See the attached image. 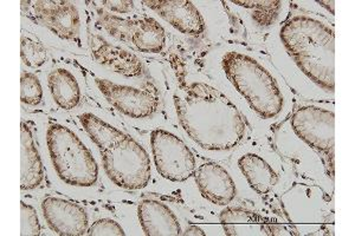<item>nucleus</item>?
I'll use <instances>...</instances> for the list:
<instances>
[{"mask_svg":"<svg viewBox=\"0 0 355 236\" xmlns=\"http://www.w3.org/2000/svg\"><path fill=\"white\" fill-rule=\"evenodd\" d=\"M174 107L186 134L205 150H230L245 136L242 112L222 91L206 83L182 87L174 95Z\"/></svg>","mask_w":355,"mask_h":236,"instance_id":"obj_1","label":"nucleus"},{"mask_svg":"<svg viewBox=\"0 0 355 236\" xmlns=\"http://www.w3.org/2000/svg\"><path fill=\"white\" fill-rule=\"evenodd\" d=\"M80 122L100 150L105 174L114 184L127 190L148 185L150 156L140 143L92 112L82 114Z\"/></svg>","mask_w":355,"mask_h":236,"instance_id":"obj_2","label":"nucleus"},{"mask_svg":"<svg viewBox=\"0 0 355 236\" xmlns=\"http://www.w3.org/2000/svg\"><path fill=\"white\" fill-rule=\"evenodd\" d=\"M279 37L300 70L320 88L334 92V31L320 20L296 16L283 25Z\"/></svg>","mask_w":355,"mask_h":236,"instance_id":"obj_3","label":"nucleus"},{"mask_svg":"<svg viewBox=\"0 0 355 236\" xmlns=\"http://www.w3.org/2000/svg\"><path fill=\"white\" fill-rule=\"evenodd\" d=\"M222 68L231 84L262 118H274L282 111L284 100L279 84L257 60L230 51L223 57Z\"/></svg>","mask_w":355,"mask_h":236,"instance_id":"obj_4","label":"nucleus"},{"mask_svg":"<svg viewBox=\"0 0 355 236\" xmlns=\"http://www.w3.org/2000/svg\"><path fill=\"white\" fill-rule=\"evenodd\" d=\"M46 142L53 168L64 183L75 187L96 184V161L73 130L64 125H51L46 131Z\"/></svg>","mask_w":355,"mask_h":236,"instance_id":"obj_5","label":"nucleus"},{"mask_svg":"<svg viewBox=\"0 0 355 236\" xmlns=\"http://www.w3.org/2000/svg\"><path fill=\"white\" fill-rule=\"evenodd\" d=\"M291 125L297 137L319 154L328 176L334 181V112L314 105L302 107L295 111Z\"/></svg>","mask_w":355,"mask_h":236,"instance_id":"obj_6","label":"nucleus"},{"mask_svg":"<svg viewBox=\"0 0 355 236\" xmlns=\"http://www.w3.org/2000/svg\"><path fill=\"white\" fill-rule=\"evenodd\" d=\"M150 145L157 172L164 179L184 182L193 176L196 160L184 140L166 130L155 129L150 132Z\"/></svg>","mask_w":355,"mask_h":236,"instance_id":"obj_7","label":"nucleus"},{"mask_svg":"<svg viewBox=\"0 0 355 236\" xmlns=\"http://www.w3.org/2000/svg\"><path fill=\"white\" fill-rule=\"evenodd\" d=\"M95 83L105 100L125 116L132 118L150 117L157 111L160 105V95L157 87L150 82L141 88L116 84L103 78H96Z\"/></svg>","mask_w":355,"mask_h":236,"instance_id":"obj_8","label":"nucleus"},{"mask_svg":"<svg viewBox=\"0 0 355 236\" xmlns=\"http://www.w3.org/2000/svg\"><path fill=\"white\" fill-rule=\"evenodd\" d=\"M33 15L40 24L62 39L73 40L80 35V13L71 1L40 0L33 3Z\"/></svg>","mask_w":355,"mask_h":236,"instance_id":"obj_9","label":"nucleus"},{"mask_svg":"<svg viewBox=\"0 0 355 236\" xmlns=\"http://www.w3.org/2000/svg\"><path fill=\"white\" fill-rule=\"evenodd\" d=\"M42 210L50 229L60 236H83L88 232V215L83 207L60 197H45Z\"/></svg>","mask_w":355,"mask_h":236,"instance_id":"obj_10","label":"nucleus"},{"mask_svg":"<svg viewBox=\"0 0 355 236\" xmlns=\"http://www.w3.org/2000/svg\"><path fill=\"white\" fill-rule=\"evenodd\" d=\"M142 4L153 10L179 33L198 37L205 31V21L198 8L189 0H150Z\"/></svg>","mask_w":355,"mask_h":236,"instance_id":"obj_11","label":"nucleus"},{"mask_svg":"<svg viewBox=\"0 0 355 236\" xmlns=\"http://www.w3.org/2000/svg\"><path fill=\"white\" fill-rule=\"evenodd\" d=\"M89 46L97 63L112 69L114 73L125 77H145V65L137 55L112 44L96 33L89 35Z\"/></svg>","mask_w":355,"mask_h":236,"instance_id":"obj_12","label":"nucleus"},{"mask_svg":"<svg viewBox=\"0 0 355 236\" xmlns=\"http://www.w3.org/2000/svg\"><path fill=\"white\" fill-rule=\"evenodd\" d=\"M194 180L205 200L217 206H227L236 197V184L224 167L206 162L194 172Z\"/></svg>","mask_w":355,"mask_h":236,"instance_id":"obj_13","label":"nucleus"},{"mask_svg":"<svg viewBox=\"0 0 355 236\" xmlns=\"http://www.w3.org/2000/svg\"><path fill=\"white\" fill-rule=\"evenodd\" d=\"M219 220L227 236L276 235V222L248 209L229 207L220 212Z\"/></svg>","mask_w":355,"mask_h":236,"instance_id":"obj_14","label":"nucleus"},{"mask_svg":"<svg viewBox=\"0 0 355 236\" xmlns=\"http://www.w3.org/2000/svg\"><path fill=\"white\" fill-rule=\"evenodd\" d=\"M137 217L147 236L182 235L178 217L166 204L154 200H144L137 207Z\"/></svg>","mask_w":355,"mask_h":236,"instance_id":"obj_15","label":"nucleus"},{"mask_svg":"<svg viewBox=\"0 0 355 236\" xmlns=\"http://www.w3.org/2000/svg\"><path fill=\"white\" fill-rule=\"evenodd\" d=\"M44 169L33 132L25 122L21 125V189L33 190L41 185Z\"/></svg>","mask_w":355,"mask_h":236,"instance_id":"obj_16","label":"nucleus"},{"mask_svg":"<svg viewBox=\"0 0 355 236\" xmlns=\"http://www.w3.org/2000/svg\"><path fill=\"white\" fill-rule=\"evenodd\" d=\"M239 167L248 183L259 195L271 192L279 182V176L263 157L245 154L239 160Z\"/></svg>","mask_w":355,"mask_h":236,"instance_id":"obj_17","label":"nucleus"},{"mask_svg":"<svg viewBox=\"0 0 355 236\" xmlns=\"http://www.w3.org/2000/svg\"><path fill=\"white\" fill-rule=\"evenodd\" d=\"M48 83L51 96L60 108H76L81 100V90L73 73L65 69H55L49 73Z\"/></svg>","mask_w":355,"mask_h":236,"instance_id":"obj_18","label":"nucleus"},{"mask_svg":"<svg viewBox=\"0 0 355 236\" xmlns=\"http://www.w3.org/2000/svg\"><path fill=\"white\" fill-rule=\"evenodd\" d=\"M130 43L144 53H162L166 45L165 30L150 17L137 18Z\"/></svg>","mask_w":355,"mask_h":236,"instance_id":"obj_19","label":"nucleus"},{"mask_svg":"<svg viewBox=\"0 0 355 236\" xmlns=\"http://www.w3.org/2000/svg\"><path fill=\"white\" fill-rule=\"evenodd\" d=\"M232 3L252 10L251 17L261 26H270L274 24L282 8V1L279 0H234Z\"/></svg>","mask_w":355,"mask_h":236,"instance_id":"obj_20","label":"nucleus"},{"mask_svg":"<svg viewBox=\"0 0 355 236\" xmlns=\"http://www.w3.org/2000/svg\"><path fill=\"white\" fill-rule=\"evenodd\" d=\"M98 23L105 28L110 36L121 40L125 43H130L134 28L137 26V19H128L121 17L114 16L105 12V10H98Z\"/></svg>","mask_w":355,"mask_h":236,"instance_id":"obj_21","label":"nucleus"},{"mask_svg":"<svg viewBox=\"0 0 355 236\" xmlns=\"http://www.w3.org/2000/svg\"><path fill=\"white\" fill-rule=\"evenodd\" d=\"M21 56L28 68H41L48 60V51L40 42L28 37H21Z\"/></svg>","mask_w":355,"mask_h":236,"instance_id":"obj_22","label":"nucleus"},{"mask_svg":"<svg viewBox=\"0 0 355 236\" xmlns=\"http://www.w3.org/2000/svg\"><path fill=\"white\" fill-rule=\"evenodd\" d=\"M43 98V88L40 78L31 73H21V100L24 105L36 107Z\"/></svg>","mask_w":355,"mask_h":236,"instance_id":"obj_23","label":"nucleus"},{"mask_svg":"<svg viewBox=\"0 0 355 236\" xmlns=\"http://www.w3.org/2000/svg\"><path fill=\"white\" fill-rule=\"evenodd\" d=\"M21 235H41V224L36 209L25 202H21Z\"/></svg>","mask_w":355,"mask_h":236,"instance_id":"obj_24","label":"nucleus"},{"mask_svg":"<svg viewBox=\"0 0 355 236\" xmlns=\"http://www.w3.org/2000/svg\"><path fill=\"white\" fill-rule=\"evenodd\" d=\"M89 236H125V233L116 221L112 219H100L95 221L88 229Z\"/></svg>","mask_w":355,"mask_h":236,"instance_id":"obj_25","label":"nucleus"},{"mask_svg":"<svg viewBox=\"0 0 355 236\" xmlns=\"http://www.w3.org/2000/svg\"><path fill=\"white\" fill-rule=\"evenodd\" d=\"M102 4L112 12L120 13V15L130 13L134 8V1H130V0H107V1H102Z\"/></svg>","mask_w":355,"mask_h":236,"instance_id":"obj_26","label":"nucleus"},{"mask_svg":"<svg viewBox=\"0 0 355 236\" xmlns=\"http://www.w3.org/2000/svg\"><path fill=\"white\" fill-rule=\"evenodd\" d=\"M182 235L185 236H205V232L202 228H199L198 226H190L189 228L186 229L185 233H182Z\"/></svg>","mask_w":355,"mask_h":236,"instance_id":"obj_27","label":"nucleus"},{"mask_svg":"<svg viewBox=\"0 0 355 236\" xmlns=\"http://www.w3.org/2000/svg\"><path fill=\"white\" fill-rule=\"evenodd\" d=\"M318 4L321 5L323 8H327L328 11H331V15H335V1H316Z\"/></svg>","mask_w":355,"mask_h":236,"instance_id":"obj_28","label":"nucleus"}]
</instances>
